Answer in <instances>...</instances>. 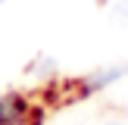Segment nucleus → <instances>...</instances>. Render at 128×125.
<instances>
[{"instance_id": "f257e3e1", "label": "nucleus", "mask_w": 128, "mask_h": 125, "mask_svg": "<svg viewBox=\"0 0 128 125\" xmlns=\"http://www.w3.org/2000/svg\"><path fill=\"white\" fill-rule=\"evenodd\" d=\"M19 119H22V100L0 97V125H19Z\"/></svg>"}, {"instance_id": "f03ea898", "label": "nucleus", "mask_w": 128, "mask_h": 125, "mask_svg": "<svg viewBox=\"0 0 128 125\" xmlns=\"http://www.w3.org/2000/svg\"><path fill=\"white\" fill-rule=\"evenodd\" d=\"M112 22H119V25H128V0H119L116 6H112Z\"/></svg>"}, {"instance_id": "7ed1b4c3", "label": "nucleus", "mask_w": 128, "mask_h": 125, "mask_svg": "<svg viewBox=\"0 0 128 125\" xmlns=\"http://www.w3.org/2000/svg\"><path fill=\"white\" fill-rule=\"evenodd\" d=\"M106 125H122V122H106Z\"/></svg>"}, {"instance_id": "20e7f679", "label": "nucleus", "mask_w": 128, "mask_h": 125, "mask_svg": "<svg viewBox=\"0 0 128 125\" xmlns=\"http://www.w3.org/2000/svg\"><path fill=\"white\" fill-rule=\"evenodd\" d=\"M0 3H6V0H0Z\"/></svg>"}]
</instances>
